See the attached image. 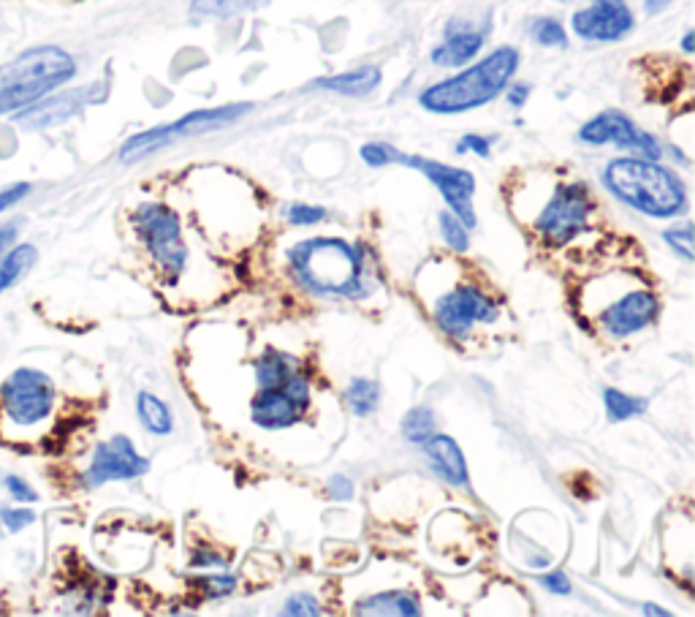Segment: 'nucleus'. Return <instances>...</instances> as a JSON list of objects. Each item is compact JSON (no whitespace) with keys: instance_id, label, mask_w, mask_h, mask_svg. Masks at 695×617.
Wrapping results in <instances>:
<instances>
[{"instance_id":"f257e3e1","label":"nucleus","mask_w":695,"mask_h":617,"mask_svg":"<svg viewBox=\"0 0 695 617\" xmlns=\"http://www.w3.org/2000/svg\"><path fill=\"white\" fill-rule=\"evenodd\" d=\"M297 284L318 297L362 299L369 294L367 253L340 238H310L288 251Z\"/></svg>"},{"instance_id":"f03ea898","label":"nucleus","mask_w":695,"mask_h":617,"mask_svg":"<svg viewBox=\"0 0 695 617\" xmlns=\"http://www.w3.org/2000/svg\"><path fill=\"white\" fill-rule=\"evenodd\" d=\"M604 186L622 205L650 218H676L687 210L685 180L660 161L641 158V155L608 161Z\"/></svg>"},{"instance_id":"7ed1b4c3","label":"nucleus","mask_w":695,"mask_h":617,"mask_svg":"<svg viewBox=\"0 0 695 617\" xmlns=\"http://www.w3.org/2000/svg\"><path fill=\"white\" fill-rule=\"evenodd\" d=\"M519 52L514 47L492 49L484 60L473 63L465 71L430 85L419 93L421 109L432 114H462L486 107L511 85L519 71Z\"/></svg>"},{"instance_id":"20e7f679","label":"nucleus","mask_w":695,"mask_h":617,"mask_svg":"<svg viewBox=\"0 0 695 617\" xmlns=\"http://www.w3.org/2000/svg\"><path fill=\"white\" fill-rule=\"evenodd\" d=\"M77 77V60L57 44H38L0 66V118L16 114Z\"/></svg>"},{"instance_id":"39448f33","label":"nucleus","mask_w":695,"mask_h":617,"mask_svg":"<svg viewBox=\"0 0 695 617\" xmlns=\"http://www.w3.org/2000/svg\"><path fill=\"white\" fill-rule=\"evenodd\" d=\"M251 109H253V103H229V107L199 109V112L185 114V118L174 120V123L155 125V129L131 136V140L120 147V161H123V164H136V161L147 158V155L158 153V150L172 147V144L179 140H188V136L210 134V131L225 129V125L245 118Z\"/></svg>"},{"instance_id":"423d86ee","label":"nucleus","mask_w":695,"mask_h":617,"mask_svg":"<svg viewBox=\"0 0 695 617\" xmlns=\"http://www.w3.org/2000/svg\"><path fill=\"white\" fill-rule=\"evenodd\" d=\"M133 229L166 278L177 280L188 264V245L183 240L177 212L161 201H144L133 212Z\"/></svg>"},{"instance_id":"0eeeda50","label":"nucleus","mask_w":695,"mask_h":617,"mask_svg":"<svg viewBox=\"0 0 695 617\" xmlns=\"http://www.w3.org/2000/svg\"><path fill=\"white\" fill-rule=\"evenodd\" d=\"M0 406L14 428H38L55 408V384L36 367H16L0 386Z\"/></svg>"},{"instance_id":"6e6552de","label":"nucleus","mask_w":695,"mask_h":617,"mask_svg":"<svg viewBox=\"0 0 695 617\" xmlns=\"http://www.w3.org/2000/svg\"><path fill=\"white\" fill-rule=\"evenodd\" d=\"M307 406H310V378L299 367L283 384L258 386L251 403V419L261 430H286L305 417Z\"/></svg>"},{"instance_id":"1a4fd4ad","label":"nucleus","mask_w":695,"mask_h":617,"mask_svg":"<svg viewBox=\"0 0 695 617\" xmlns=\"http://www.w3.org/2000/svg\"><path fill=\"white\" fill-rule=\"evenodd\" d=\"M589 212H593L589 188L582 183H563L554 188L552 199L538 212L536 232L547 242L565 245L587 229Z\"/></svg>"},{"instance_id":"9d476101","label":"nucleus","mask_w":695,"mask_h":617,"mask_svg":"<svg viewBox=\"0 0 695 617\" xmlns=\"http://www.w3.org/2000/svg\"><path fill=\"white\" fill-rule=\"evenodd\" d=\"M578 142L589 144V147H604V144H614L619 150H630L633 155L641 158L660 161L663 158V147H660L658 136H652L650 131L639 129L636 120L630 114H625L622 109H606V112L595 114L593 120L578 129Z\"/></svg>"},{"instance_id":"9b49d317","label":"nucleus","mask_w":695,"mask_h":617,"mask_svg":"<svg viewBox=\"0 0 695 617\" xmlns=\"http://www.w3.org/2000/svg\"><path fill=\"white\" fill-rule=\"evenodd\" d=\"M497 313H500V308H497L495 299L473 284L451 288L434 302V324L451 340L471 338L473 327L481 321H495Z\"/></svg>"},{"instance_id":"f8f14e48","label":"nucleus","mask_w":695,"mask_h":617,"mask_svg":"<svg viewBox=\"0 0 695 617\" xmlns=\"http://www.w3.org/2000/svg\"><path fill=\"white\" fill-rule=\"evenodd\" d=\"M397 164L416 169L419 175H424L434 188L440 190L443 201L449 205V210L465 223L467 229L476 227V210H473V196H476V177L467 169H456V166L440 164V161L421 158V155H408L399 153Z\"/></svg>"},{"instance_id":"ddd939ff","label":"nucleus","mask_w":695,"mask_h":617,"mask_svg":"<svg viewBox=\"0 0 695 617\" xmlns=\"http://www.w3.org/2000/svg\"><path fill=\"white\" fill-rule=\"evenodd\" d=\"M147 469L150 460L136 452L129 436H112L96 447L92 463L82 474V484L87 489H96L109 482H129V478L147 474Z\"/></svg>"},{"instance_id":"4468645a","label":"nucleus","mask_w":695,"mask_h":617,"mask_svg":"<svg viewBox=\"0 0 695 617\" xmlns=\"http://www.w3.org/2000/svg\"><path fill=\"white\" fill-rule=\"evenodd\" d=\"M571 27L578 38L595 44L622 42L636 27V16L628 0H606V3H589L571 16Z\"/></svg>"},{"instance_id":"2eb2a0df","label":"nucleus","mask_w":695,"mask_h":617,"mask_svg":"<svg viewBox=\"0 0 695 617\" xmlns=\"http://www.w3.org/2000/svg\"><path fill=\"white\" fill-rule=\"evenodd\" d=\"M92 90H96V85H90V88L63 90V93H57L55 90L52 96L42 98V101H36L33 107L22 109V112L11 114V118H14L16 125H22V129H27V131L55 129V125L71 120L77 112H82L87 103L96 101Z\"/></svg>"},{"instance_id":"dca6fc26","label":"nucleus","mask_w":695,"mask_h":617,"mask_svg":"<svg viewBox=\"0 0 695 617\" xmlns=\"http://www.w3.org/2000/svg\"><path fill=\"white\" fill-rule=\"evenodd\" d=\"M658 319V297L652 291H630L600 313V324L611 338L622 340L647 330Z\"/></svg>"},{"instance_id":"f3484780","label":"nucleus","mask_w":695,"mask_h":617,"mask_svg":"<svg viewBox=\"0 0 695 617\" xmlns=\"http://www.w3.org/2000/svg\"><path fill=\"white\" fill-rule=\"evenodd\" d=\"M421 449H424L432 471L443 478V482H449L451 487H467L471 474H467L465 454H462L460 443H456L454 438L443 436V432H434V436H430L421 443Z\"/></svg>"},{"instance_id":"a211bd4d","label":"nucleus","mask_w":695,"mask_h":617,"mask_svg":"<svg viewBox=\"0 0 695 617\" xmlns=\"http://www.w3.org/2000/svg\"><path fill=\"white\" fill-rule=\"evenodd\" d=\"M484 49V33L473 31L465 25H449L445 38L432 49V63L440 68H462L476 60L478 52Z\"/></svg>"},{"instance_id":"6ab92c4d","label":"nucleus","mask_w":695,"mask_h":617,"mask_svg":"<svg viewBox=\"0 0 695 617\" xmlns=\"http://www.w3.org/2000/svg\"><path fill=\"white\" fill-rule=\"evenodd\" d=\"M380 79H384V74H380L378 66H358V68H353V71L316 79V82L310 85V90H327V93L362 98V96L373 93V90L380 85Z\"/></svg>"},{"instance_id":"aec40b11","label":"nucleus","mask_w":695,"mask_h":617,"mask_svg":"<svg viewBox=\"0 0 695 617\" xmlns=\"http://www.w3.org/2000/svg\"><path fill=\"white\" fill-rule=\"evenodd\" d=\"M356 615H399V617H413L421 615L419 598L408 591H384L375 593V596L364 598L362 604H356Z\"/></svg>"},{"instance_id":"412c9836","label":"nucleus","mask_w":695,"mask_h":617,"mask_svg":"<svg viewBox=\"0 0 695 617\" xmlns=\"http://www.w3.org/2000/svg\"><path fill=\"white\" fill-rule=\"evenodd\" d=\"M36 258H38V251H36V245H31V242H20V245L0 253V294L20 284V280L33 269Z\"/></svg>"},{"instance_id":"4be33fe9","label":"nucleus","mask_w":695,"mask_h":617,"mask_svg":"<svg viewBox=\"0 0 695 617\" xmlns=\"http://www.w3.org/2000/svg\"><path fill=\"white\" fill-rule=\"evenodd\" d=\"M136 414H139V422L144 425V430L153 432V436H169V432L174 430L172 408L166 406L161 397H155L153 392H139Z\"/></svg>"},{"instance_id":"5701e85b","label":"nucleus","mask_w":695,"mask_h":617,"mask_svg":"<svg viewBox=\"0 0 695 617\" xmlns=\"http://www.w3.org/2000/svg\"><path fill=\"white\" fill-rule=\"evenodd\" d=\"M253 367H256L258 386H277L302 365H299V360H294L291 354H286V351L266 349Z\"/></svg>"},{"instance_id":"b1692460","label":"nucleus","mask_w":695,"mask_h":617,"mask_svg":"<svg viewBox=\"0 0 695 617\" xmlns=\"http://www.w3.org/2000/svg\"><path fill=\"white\" fill-rule=\"evenodd\" d=\"M266 5V0H194L190 16L196 20H231Z\"/></svg>"},{"instance_id":"393cba45","label":"nucleus","mask_w":695,"mask_h":617,"mask_svg":"<svg viewBox=\"0 0 695 617\" xmlns=\"http://www.w3.org/2000/svg\"><path fill=\"white\" fill-rule=\"evenodd\" d=\"M345 400H348V408H351L356 417H369L380 403L378 384L369 378H353L351 386L345 389Z\"/></svg>"},{"instance_id":"a878e982","label":"nucleus","mask_w":695,"mask_h":617,"mask_svg":"<svg viewBox=\"0 0 695 617\" xmlns=\"http://www.w3.org/2000/svg\"><path fill=\"white\" fill-rule=\"evenodd\" d=\"M604 403H606V414L611 422H625V419H636L647 411V400L644 397L628 395V392L619 389H606L604 392Z\"/></svg>"},{"instance_id":"bb28decb","label":"nucleus","mask_w":695,"mask_h":617,"mask_svg":"<svg viewBox=\"0 0 695 617\" xmlns=\"http://www.w3.org/2000/svg\"><path fill=\"white\" fill-rule=\"evenodd\" d=\"M399 430H402L405 441L421 447L427 438L434 436V430H438V419H434V414L430 411V408H424V406L410 408V411L402 417Z\"/></svg>"},{"instance_id":"cd10ccee","label":"nucleus","mask_w":695,"mask_h":617,"mask_svg":"<svg viewBox=\"0 0 695 617\" xmlns=\"http://www.w3.org/2000/svg\"><path fill=\"white\" fill-rule=\"evenodd\" d=\"M530 38L536 44H541V47H565L567 44L565 25L560 20H554V16H538V20H532Z\"/></svg>"},{"instance_id":"c85d7f7f","label":"nucleus","mask_w":695,"mask_h":617,"mask_svg":"<svg viewBox=\"0 0 695 617\" xmlns=\"http://www.w3.org/2000/svg\"><path fill=\"white\" fill-rule=\"evenodd\" d=\"M438 227H440V234H443L445 245L451 247V251L456 253H465L467 247H471V229L465 227V223L460 221V218L454 216L451 210H443L438 216Z\"/></svg>"},{"instance_id":"c756f323","label":"nucleus","mask_w":695,"mask_h":617,"mask_svg":"<svg viewBox=\"0 0 695 617\" xmlns=\"http://www.w3.org/2000/svg\"><path fill=\"white\" fill-rule=\"evenodd\" d=\"M362 161L367 166H373V169H384V166L397 164L399 150L384 142H369L362 147Z\"/></svg>"},{"instance_id":"7c9ffc66","label":"nucleus","mask_w":695,"mask_h":617,"mask_svg":"<svg viewBox=\"0 0 695 617\" xmlns=\"http://www.w3.org/2000/svg\"><path fill=\"white\" fill-rule=\"evenodd\" d=\"M196 587L201 591V596L207 602H216V598H225L234 593L236 580L229 574H220V576H205V580H196Z\"/></svg>"},{"instance_id":"2f4dec72","label":"nucleus","mask_w":695,"mask_h":617,"mask_svg":"<svg viewBox=\"0 0 695 617\" xmlns=\"http://www.w3.org/2000/svg\"><path fill=\"white\" fill-rule=\"evenodd\" d=\"M0 522H3L9 533H20L27 525L36 522V515H33V509H25V506H3L0 509Z\"/></svg>"},{"instance_id":"473e14b6","label":"nucleus","mask_w":695,"mask_h":617,"mask_svg":"<svg viewBox=\"0 0 695 617\" xmlns=\"http://www.w3.org/2000/svg\"><path fill=\"white\" fill-rule=\"evenodd\" d=\"M327 218V210L323 207H312V205H291L286 210V221L294 223V227H316Z\"/></svg>"},{"instance_id":"72a5a7b5","label":"nucleus","mask_w":695,"mask_h":617,"mask_svg":"<svg viewBox=\"0 0 695 617\" xmlns=\"http://www.w3.org/2000/svg\"><path fill=\"white\" fill-rule=\"evenodd\" d=\"M663 238L671 247H674L676 253H680L682 258H685V262H693V227L691 223H685L682 229H671V232H665Z\"/></svg>"},{"instance_id":"f704fd0d","label":"nucleus","mask_w":695,"mask_h":617,"mask_svg":"<svg viewBox=\"0 0 695 617\" xmlns=\"http://www.w3.org/2000/svg\"><path fill=\"white\" fill-rule=\"evenodd\" d=\"M283 615L316 617V615H321V607H318V602L310 596V593H297V596H291L286 602V607H283Z\"/></svg>"},{"instance_id":"c9c22d12","label":"nucleus","mask_w":695,"mask_h":617,"mask_svg":"<svg viewBox=\"0 0 695 617\" xmlns=\"http://www.w3.org/2000/svg\"><path fill=\"white\" fill-rule=\"evenodd\" d=\"M3 487L9 489L11 500H16V504H36L38 500V493L33 489V484H27L25 478L16 476V474H9L3 478Z\"/></svg>"},{"instance_id":"e433bc0d","label":"nucleus","mask_w":695,"mask_h":617,"mask_svg":"<svg viewBox=\"0 0 695 617\" xmlns=\"http://www.w3.org/2000/svg\"><path fill=\"white\" fill-rule=\"evenodd\" d=\"M456 153H460V155L473 153V155H478V158H489V155H492V140H489V136H481V134H465L460 140V144H456Z\"/></svg>"},{"instance_id":"4c0bfd02","label":"nucleus","mask_w":695,"mask_h":617,"mask_svg":"<svg viewBox=\"0 0 695 617\" xmlns=\"http://www.w3.org/2000/svg\"><path fill=\"white\" fill-rule=\"evenodd\" d=\"M31 190H33L31 183H14V186L0 188V212L11 210V207H16L20 201H25Z\"/></svg>"},{"instance_id":"58836bf2","label":"nucleus","mask_w":695,"mask_h":617,"mask_svg":"<svg viewBox=\"0 0 695 617\" xmlns=\"http://www.w3.org/2000/svg\"><path fill=\"white\" fill-rule=\"evenodd\" d=\"M541 585L547 587L549 593H554V596H567V593H571V580H567L563 571H552V574H543L541 576Z\"/></svg>"},{"instance_id":"ea45409f","label":"nucleus","mask_w":695,"mask_h":617,"mask_svg":"<svg viewBox=\"0 0 695 617\" xmlns=\"http://www.w3.org/2000/svg\"><path fill=\"white\" fill-rule=\"evenodd\" d=\"M327 487H329V495H332L334 500H348L353 495V482L343 474H334L327 482Z\"/></svg>"},{"instance_id":"a19ab883","label":"nucleus","mask_w":695,"mask_h":617,"mask_svg":"<svg viewBox=\"0 0 695 617\" xmlns=\"http://www.w3.org/2000/svg\"><path fill=\"white\" fill-rule=\"evenodd\" d=\"M503 93H506L508 107L521 109V107H525V103H527V98H530V85H521V82L508 85V88L503 90Z\"/></svg>"},{"instance_id":"79ce46f5","label":"nucleus","mask_w":695,"mask_h":617,"mask_svg":"<svg viewBox=\"0 0 695 617\" xmlns=\"http://www.w3.org/2000/svg\"><path fill=\"white\" fill-rule=\"evenodd\" d=\"M16 232H20V227H16V223H3V227H0V253H5L9 247H14Z\"/></svg>"},{"instance_id":"37998d69","label":"nucleus","mask_w":695,"mask_h":617,"mask_svg":"<svg viewBox=\"0 0 695 617\" xmlns=\"http://www.w3.org/2000/svg\"><path fill=\"white\" fill-rule=\"evenodd\" d=\"M190 566H223V561H220V555H216V552H194Z\"/></svg>"},{"instance_id":"c03bdc74","label":"nucleus","mask_w":695,"mask_h":617,"mask_svg":"<svg viewBox=\"0 0 695 617\" xmlns=\"http://www.w3.org/2000/svg\"><path fill=\"white\" fill-rule=\"evenodd\" d=\"M671 3H674V0H644V11L647 14H660V11L669 9Z\"/></svg>"},{"instance_id":"a18cd8bd","label":"nucleus","mask_w":695,"mask_h":617,"mask_svg":"<svg viewBox=\"0 0 695 617\" xmlns=\"http://www.w3.org/2000/svg\"><path fill=\"white\" fill-rule=\"evenodd\" d=\"M682 49H685L687 55H691V52L695 49V33L693 31H687L685 38H682Z\"/></svg>"},{"instance_id":"49530a36","label":"nucleus","mask_w":695,"mask_h":617,"mask_svg":"<svg viewBox=\"0 0 695 617\" xmlns=\"http://www.w3.org/2000/svg\"><path fill=\"white\" fill-rule=\"evenodd\" d=\"M644 613H647V615H658V617H669V615H671V613H669V609L652 607V604H647V607H644Z\"/></svg>"},{"instance_id":"de8ad7c7","label":"nucleus","mask_w":695,"mask_h":617,"mask_svg":"<svg viewBox=\"0 0 695 617\" xmlns=\"http://www.w3.org/2000/svg\"><path fill=\"white\" fill-rule=\"evenodd\" d=\"M589 3H606V0H589Z\"/></svg>"}]
</instances>
